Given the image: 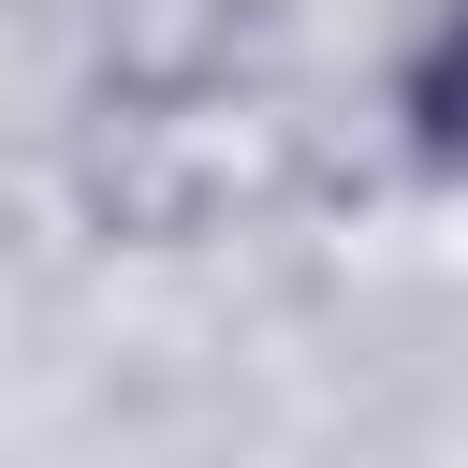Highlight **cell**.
I'll use <instances>...</instances> for the list:
<instances>
[{"instance_id": "1", "label": "cell", "mask_w": 468, "mask_h": 468, "mask_svg": "<svg viewBox=\"0 0 468 468\" xmlns=\"http://www.w3.org/2000/svg\"><path fill=\"white\" fill-rule=\"evenodd\" d=\"M410 146H424L439 176H468V0H453L439 44L410 58Z\"/></svg>"}]
</instances>
